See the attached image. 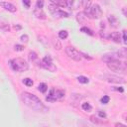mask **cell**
Returning <instances> with one entry per match:
<instances>
[{
  "instance_id": "22",
  "label": "cell",
  "mask_w": 127,
  "mask_h": 127,
  "mask_svg": "<svg viewBox=\"0 0 127 127\" xmlns=\"http://www.w3.org/2000/svg\"><path fill=\"white\" fill-rule=\"evenodd\" d=\"M81 31H82V32H83V33H85V34L90 35V36H92V35H93L92 31H91L90 29H88V28H86V27H82V28H81Z\"/></svg>"
},
{
  "instance_id": "23",
  "label": "cell",
  "mask_w": 127,
  "mask_h": 127,
  "mask_svg": "<svg viewBox=\"0 0 127 127\" xmlns=\"http://www.w3.org/2000/svg\"><path fill=\"white\" fill-rule=\"evenodd\" d=\"M109 96L108 95H103V97H101V99H100V101H101V103L103 104H107L109 102Z\"/></svg>"
},
{
  "instance_id": "30",
  "label": "cell",
  "mask_w": 127,
  "mask_h": 127,
  "mask_svg": "<svg viewBox=\"0 0 127 127\" xmlns=\"http://www.w3.org/2000/svg\"><path fill=\"white\" fill-rule=\"evenodd\" d=\"M98 114H99L100 117H102V118H105L106 117V114H105L104 112H102V111H98Z\"/></svg>"
},
{
  "instance_id": "20",
  "label": "cell",
  "mask_w": 127,
  "mask_h": 127,
  "mask_svg": "<svg viewBox=\"0 0 127 127\" xmlns=\"http://www.w3.org/2000/svg\"><path fill=\"white\" fill-rule=\"evenodd\" d=\"M23 83L26 85V86H32L33 85V81L31 78L27 77V78H24L23 79Z\"/></svg>"
},
{
  "instance_id": "26",
  "label": "cell",
  "mask_w": 127,
  "mask_h": 127,
  "mask_svg": "<svg viewBox=\"0 0 127 127\" xmlns=\"http://www.w3.org/2000/svg\"><path fill=\"white\" fill-rule=\"evenodd\" d=\"M43 5H44V2L43 1H37L36 2V8H40V9H42L43 8Z\"/></svg>"
},
{
  "instance_id": "13",
  "label": "cell",
  "mask_w": 127,
  "mask_h": 127,
  "mask_svg": "<svg viewBox=\"0 0 127 127\" xmlns=\"http://www.w3.org/2000/svg\"><path fill=\"white\" fill-rule=\"evenodd\" d=\"M46 100H47V101H49V102H54V101L57 100V98L54 95V89L50 90V93H49V95L46 97Z\"/></svg>"
},
{
  "instance_id": "12",
  "label": "cell",
  "mask_w": 127,
  "mask_h": 127,
  "mask_svg": "<svg viewBox=\"0 0 127 127\" xmlns=\"http://www.w3.org/2000/svg\"><path fill=\"white\" fill-rule=\"evenodd\" d=\"M53 15H54L55 17H62V18H68L69 17V13H66V12H65V11H63V10H56V11H54L53 12Z\"/></svg>"
},
{
  "instance_id": "8",
  "label": "cell",
  "mask_w": 127,
  "mask_h": 127,
  "mask_svg": "<svg viewBox=\"0 0 127 127\" xmlns=\"http://www.w3.org/2000/svg\"><path fill=\"white\" fill-rule=\"evenodd\" d=\"M119 56H118V53H109V54H105L102 57V61H104L105 63H110V62H114V61H119Z\"/></svg>"
},
{
  "instance_id": "18",
  "label": "cell",
  "mask_w": 127,
  "mask_h": 127,
  "mask_svg": "<svg viewBox=\"0 0 127 127\" xmlns=\"http://www.w3.org/2000/svg\"><path fill=\"white\" fill-rule=\"evenodd\" d=\"M82 108L84 110V111H90L91 110V105L88 103V102H84L82 104Z\"/></svg>"
},
{
  "instance_id": "16",
  "label": "cell",
  "mask_w": 127,
  "mask_h": 127,
  "mask_svg": "<svg viewBox=\"0 0 127 127\" xmlns=\"http://www.w3.org/2000/svg\"><path fill=\"white\" fill-rule=\"evenodd\" d=\"M68 36H69V34H68V32H66V30H62V31L59 32V38L60 39L65 40V39L68 38Z\"/></svg>"
},
{
  "instance_id": "6",
  "label": "cell",
  "mask_w": 127,
  "mask_h": 127,
  "mask_svg": "<svg viewBox=\"0 0 127 127\" xmlns=\"http://www.w3.org/2000/svg\"><path fill=\"white\" fill-rule=\"evenodd\" d=\"M101 78L103 81L111 83H125V79L123 77L113 76V75H103L101 76Z\"/></svg>"
},
{
  "instance_id": "19",
  "label": "cell",
  "mask_w": 127,
  "mask_h": 127,
  "mask_svg": "<svg viewBox=\"0 0 127 127\" xmlns=\"http://www.w3.org/2000/svg\"><path fill=\"white\" fill-rule=\"evenodd\" d=\"M29 59H30V61L35 62L36 60L38 59V56H37V54H36L35 52H30L29 53Z\"/></svg>"
},
{
  "instance_id": "17",
  "label": "cell",
  "mask_w": 127,
  "mask_h": 127,
  "mask_svg": "<svg viewBox=\"0 0 127 127\" xmlns=\"http://www.w3.org/2000/svg\"><path fill=\"white\" fill-rule=\"evenodd\" d=\"M77 81L81 83H88L89 82V79L86 77H83V76H79L77 77Z\"/></svg>"
},
{
  "instance_id": "3",
  "label": "cell",
  "mask_w": 127,
  "mask_h": 127,
  "mask_svg": "<svg viewBox=\"0 0 127 127\" xmlns=\"http://www.w3.org/2000/svg\"><path fill=\"white\" fill-rule=\"evenodd\" d=\"M107 68L115 72H120V73H124L126 71V65L123 62L120 61H114V62H110L107 64Z\"/></svg>"
},
{
  "instance_id": "9",
  "label": "cell",
  "mask_w": 127,
  "mask_h": 127,
  "mask_svg": "<svg viewBox=\"0 0 127 127\" xmlns=\"http://www.w3.org/2000/svg\"><path fill=\"white\" fill-rule=\"evenodd\" d=\"M0 5H1L5 10H7L9 12H12V13L16 12V6L10 2H0Z\"/></svg>"
},
{
  "instance_id": "2",
  "label": "cell",
  "mask_w": 127,
  "mask_h": 127,
  "mask_svg": "<svg viewBox=\"0 0 127 127\" xmlns=\"http://www.w3.org/2000/svg\"><path fill=\"white\" fill-rule=\"evenodd\" d=\"M9 65L12 68L13 71L18 72H25L29 69V65L28 63L25 61L24 59L22 58H15V59H12L11 61L9 62Z\"/></svg>"
},
{
  "instance_id": "21",
  "label": "cell",
  "mask_w": 127,
  "mask_h": 127,
  "mask_svg": "<svg viewBox=\"0 0 127 127\" xmlns=\"http://www.w3.org/2000/svg\"><path fill=\"white\" fill-rule=\"evenodd\" d=\"M53 44H54L55 49H57V50H60V49L62 48V45L60 44L59 40H57V39H54V40H53Z\"/></svg>"
},
{
  "instance_id": "28",
  "label": "cell",
  "mask_w": 127,
  "mask_h": 127,
  "mask_svg": "<svg viewBox=\"0 0 127 127\" xmlns=\"http://www.w3.org/2000/svg\"><path fill=\"white\" fill-rule=\"evenodd\" d=\"M122 38H123V43L126 44L127 41H126V31H125V30L122 31Z\"/></svg>"
},
{
  "instance_id": "14",
  "label": "cell",
  "mask_w": 127,
  "mask_h": 127,
  "mask_svg": "<svg viewBox=\"0 0 127 127\" xmlns=\"http://www.w3.org/2000/svg\"><path fill=\"white\" fill-rule=\"evenodd\" d=\"M38 89H39V91H41V92H46L47 91V89H48V85H47L45 83H41L39 85H38Z\"/></svg>"
},
{
  "instance_id": "4",
  "label": "cell",
  "mask_w": 127,
  "mask_h": 127,
  "mask_svg": "<svg viewBox=\"0 0 127 127\" xmlns=\"http://www.w3.org/2000/svg\"><path fill=\"white\" fill-rule=\"evenodd\" d=\"M66 53L71 59L75 60V61H77V62H81L82 61V54L77 50H76L73 47H71V46L66 47Z\"/></svg>"
},
{
  "instance_id": "34",
  "label": "cell",
  "mask_w": 127,
  "mask_h": 127,
  "mask_svg": "<svg viewBox=\"0 0 127 127\" xmlns=\"http://www.w3.org/2000/svg\"><path fill=\"white\" fill-rule=\"evenodd\" d=\"M123 14H124V16H126L127 14H126V10H125V8L123 9Z\"/></svg>"
},
{
  "instance_id": "29",
  "label": "cell",
  "mask_w": 127,
  "mask_h": 127,
  "mask_svg": "<svg viewBox=\"0 0 127 127\" xmlns=\"http://www.w3.org/2000/svg\"><path fill=\"white\" fill-rule=\"evenodd\" d=\"M21 41H22V42H28V36H27V35L21 36Z\"/></svg>"
},
{
  "instance_id": "25",
  "label": "cell",
  "mask_w": 127,
  "mask_h": 127,
  "mask_svg": "<svg viewBox=\"0 0 127 127\" xmlns=\"http://www.w3.org/2000/svg\"><path fill=\"white\" fill-rule=\"evenodd\" d=\"M14 48H15V51H17V52H20V51H23V50H24V46H22V45H19V44H16Z\"/></svg>"
},
{
  "instance_id": "27",
  "label": "cell",
  "mask_w": 127,
  "mask_h": 127,
  "mask_svg": "<svg viewBox=\"0 0 127 127\" xmlns=\"http://www.w3.org/2000/svg\"><path fill=\"white\" fill-rule=\"evenodd\" d=\"M113 90H117V91H120V92H123L124 91V88H121V86H114V88H112Z\"/></svg>"
},
{
  "instance_id": "5",
  "label": "cell",
  "mask_w": 127,
  "mask_h": 127,
  "mask_svg": "<svg viewBox=\"0 0 127 127\" xmlns=\"http://www.w3.org/2000/svg\"><path fill=\"white\" fill-rule=\"evenodd\" d=\"M41 66H43L44 69L48 70L50 72H55L57 70V66L54 64H53L52 58L50 56H47V57L43 58V60L41 61Z\"/></svg>"
},
{
  "instance_id": "31",
  "label": "cell",
  "mask_w": 127,
  "mask_h": 127,
  "mask_svg": "<svg viewBox=\"0 0 127 127\" xmlns=\"http://www.w3.org/2000/svg\"><path fill=\"white\" fill-rule=\"evenodd\" d=\"M115 127H126V125H124L122 123H116L115 124Z\"/></svg>"
},
{
  "instance_id": "33",
  "label": "cell",
  "mask_w": 127,
  "mask_h": 127,
  "mask_svg": "<svg viewBox=\"0 0 127 127\" xmlns=\"http://www.w3.org/2000/svg\"><path fill=\"white\" fill-rule=\"evenodd\" d=\"M14 28H15V29H21V27H20V26H16V25H15Z\"/></svg>"
},
{
  "instance_id": "15",
  "label": "cell",
  "mask_w": 127,
  "mask_h": 127,
  "mask_svg": "<svg viewBox=\"0 0 127 127\" xmlns=\"http://www.w3.org/2000/svg\"><path fill=\"white\" fill-rule=\"evenodd\" d=\"M108 21H109V23H110V25H112L113 27H116V24H117V19L115 18V16H113V15H110L109 17H108Z\"/></svg>"
},
{
  "instance_id": "7",
  "label": "cell",
  "mask_w": 127,
  "mask_h": 127,
  "mask_svg": "<svg viewBox=\"0 0 127 127\" xmlns=\"http://www.w3.org/2000/svg\"><path fill=\"white\" fill-rule=\"evenodd\" d=\"M90 9H91V14H92V19H97L100 18L102 15V10L100 8V6L98 4H92L90 6Z\"/></svg>"
},
{
  "instance_id": "11",
  "label": "cell",
  "mask_w": 127,
  "mask_h": 127,
  "mask_svg": "<svg viewBox=\"0 0 127 127\" xmlns=\"http://www.w3.org/2000/svg\"><path fill=\"white\" fill-rule=\"evenodd\" d=\"M109 39H111L113 42L115 43H120L121 42V38H120V34L118 32H112L109 35Z\"/></svg>"
},
{
  "instance_id": "24",
  "label": "cell",
  "mask_w": 127,
  "mask_h": 127,
  "mask_svg": "<svg viewBox=\"0 0 127 127\" xmlns=\"http://www.w3.org/2000/svg\"><path fill=\"white\" fill-rule=\"evenodd\" d=\"M1 28L3 31H5V32H8L9 30H10V27H9V25L8 24H6V23H2V25H1Z\"/></svg>"
},
{
  "instance_id": "1",
  "label": "cell",
  "mask_w": 127,
  "mask_h": 127,
  "mask_svg": "<svg viewBox=\"0 0 127 127\" xmlns=\"http://www.w3.org/2000/svg\"><path fill=\"white\" fill-rule=\"evenodd\" d=\"M21 99L24 104L32 110H35L38 112H47L48 107L44 105V103L40 100L35 94H32L30 92L24 91L21 93Z\"/></svg>"
},
{
  "instance_id": "10",
  "label": "cell",
  "mask_w": 127,
  "mask_h": 127,
  "mask_svg": "<svg viewBox=\"0 0 127 127\" xmlns=\"http://www.w3.org/2000/svg\"><path fill=\"white\" fill-rule=\"evenodd\" d=\"M34 15L38 19H46V14H45V12L43 11V8L42 9L35 8V10H34Z\"/></svg>"
},
{
  "instance_id": "32",
  "label": "cell",
  "mask_w": 127,
  "mask_h": 127,
  "mask_svg": "<svg viewBox=\"0 0 127 127\" xmlns=\"http://www.w3.org/2000/svg\"><path fill=\"white\" fill-rule=\"evenodd\" d=\"M23 4L26 5L27 7H29V6H30V1H25V0H24V1H23Z\"/></svg>"
}]
</instances>
